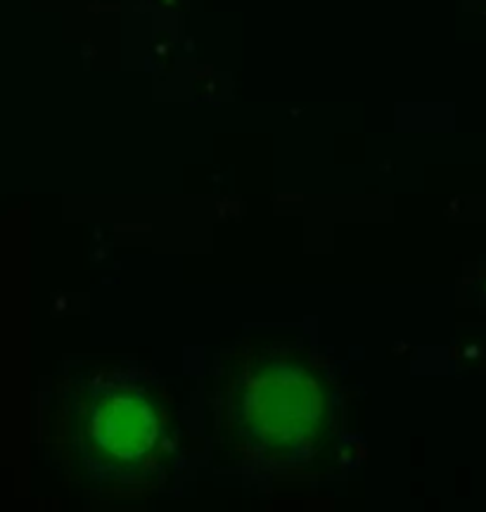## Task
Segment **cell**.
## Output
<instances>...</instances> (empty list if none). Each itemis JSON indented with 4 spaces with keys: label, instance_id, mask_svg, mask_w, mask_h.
Instances as JSON below:
<instances>
[{
    "label": "cell",
    "instance_id": "obj_1",
    "mask_svg": "<svg viewBox=\"0 0 486 512\" xmlns=\"http://www.w3.org/2000/svg\"><path fill=\"white\" fill-rule=\"evenodd\" d=\"M235 437L257 458L299 463L321 444L328 399L321 377L292 356H259L235 377L228 396Z\"/></svg>",
    "mask_w": 486,
    "mask_h": 512
},
{
    "label": "cell",
    "instance_id": "obj_2",
    "mask_svg": "<svg viewBox=\"0 0 486 512\" xmlns=\"http://www.w3.org/2000/svg\"><path fill=\"white\" fill-rule=\"evenodd\" d=\"M159 441L162 418L138 387L105 382L79 396L76 444L98 475H133L155 456Z\"/></svg>",
    "mask_w": 486,
    "mask_h": 512
}]
</instances>
